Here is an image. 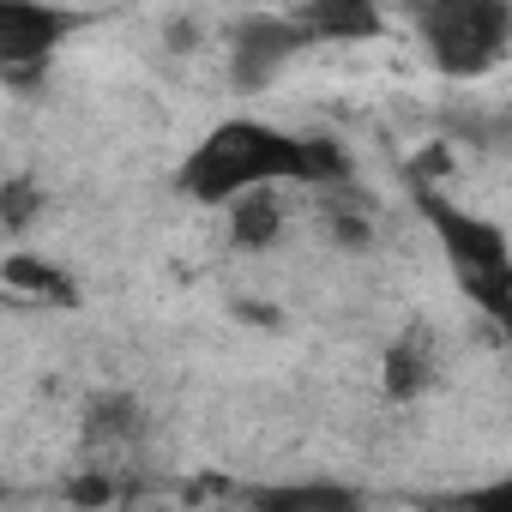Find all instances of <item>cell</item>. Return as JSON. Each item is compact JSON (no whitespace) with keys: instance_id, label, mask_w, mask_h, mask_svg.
Wrapping results in <instances>:
<instances>
[{"instance_id":"1","label":"cell","mask_w":512,"mask_h":512,"mask_svg":"<svg viewBox=\"0 0 512 512\" xmlns=\"http://www.w3.org/2000/svg\"><path fill=\"white\" fill-rule=\"evenodd\" d=\"M344 181H350V157L338 139L284 133L253 115L211 127L193 145V157L181 163V193L199 205H235L266 187H332L338 193Z\"/></svg>"},{"instance_id":"7","label":"cell","mask_w":512,"mask_h":512,"mask_svg":"<svg viewBox=\"0 0 512 512\" xmlns=\"http://www.w3.org/2000/svg\"><path fill=\"white\" fill-rule=\"evenodd\" d=\"M380 380H386V398H392V404H410V398L434 392L440 362H434V344H428L422 326H410L404 338L386 344V368H380Z\"/></svg>"},{"instance_id":"3","label":"cell","mask_w":512,"mask_h":512,"mask_svg":"<svg viewBox=\"0 0 512 512\" xmlns=\"http://www.w3.org/2000/svg\"><path fill=\"white\" fill-rule=\"evenodd\" d=\"M410 25L440 79H482L512 49V7L500 0H434L410 13Z\"/></svg>"},{"instance_id":"11","label":"cell","mask_w":512,"mask_h":512,"mask_svg":"<svg viewBox=\"0 0 512 512\" xmlns=\"http://www.w3.org/2000/svg\"><path fill=\"white\" fill-rule=\"evenodd\" d=\"M296 25H302L308 37H326V43L338 37V43H344V37H374L386 19H380L374 7H302Z\"/></svg>"},{"instance_id":"6","label":"cell","mask_w":512,"mask_h":512,"mask_svg":"<svg viewBox=\"0 0 512 512\" xmlns=\"http://www.w3.org/2000/svg\"><path fill=\"white\" fill-rule=\"evenodd\" d=\"M241 506L247 512H368L362 488H350V482H266Z\"/></svg>"},{"instance_id":"4","label":"cell","mask_w":512,"mask_h":512,"mask_svg":"<svg viewBox=\"0 0 512 512\" xmlns=\"http://www.w3.org/2000/svg\"><path fill=\"white\" fill-rule=\"evenodd\" d=\"M67 31H73V13H61V7H19V0H7V7H0V79H7V85H31L49 67L55 43Z\"/></svg>"},{"instance_id":"13","label":"cell","mask_w":512,"mask_h":512,"mask_svg":"<svg viewBox=\"0 0 512 512\" xmlns=\"http://www.w3.org/2000/svg\"><path fill=\"white\" fill-rule=\"evenodd\" d=\"M31 211H37V193H31L25 175H13L7 193H0V223H7V235H19V229L31 223Z\"/></svg>"},{"instance_id":"9","label":"cell","mask_w":512,"mask_h":512,"mask_svg":"<svg viewBox=\"0 0 512 512\" xmlns=\"http://www.w3.org/2000/svg\"><path fill=\"white\" fill-rule=\"evenodd\" d=\"M139 428H145V410L133 392H97L85 404V440L91 446H127Z\"/></svg>"},{"instance_id":"14","label":"cell","mask_w":512,"mask_h":512,"mask_svg":"<svg viewBox=\"0 0 512 512\" xmlns=\"http://www.w3.org/2000/svg\"><path fill=\"white\" fill-rule=\"evenodd\" d=\"M67 500H79V506H97V512H103V506L115 500V482H109V476H79V482L67 488Z\"/></svg>"},{"instance_id":"5","label":"cell","mask_w":512,"mask_h":512,"mask_svg":"<svg viewBox=\"0 0 512 512\" xmlns=\"http://www.w3.org/2000/svg\"><path fill=\"white\" fill-rule=\"evenodd\" d=\"M302 43H314V37L296 25V13H290V19H278V13H253V19H241V25H235L229 79H235L241 91H266V85L296 61V49H302Z\"/></svg>"},{"instance_id":"15","label":"cell","mask_w":512,"mask_h":512,"mask_svg":"<svg viewBox=\"0 0 512 512\" xmlns=\"http://www.w3.org/2000/svg\"><path fill=\"white\" fill-rule=\"evenodd\" d=\"M506 338H512V326H506Z\"/></svg>"},{"instance_id":"12","label":"cell","mask_w":512,"mask_h":512,"mask_svg":"<svg viewBox=\"0 0 512 512\" xmlns=\"http://www.w3.org/2000/svg\"><path fill=\"white\" fill-rule=\"evenodd\" d=\"M452 512H512V476L482 482V488H464V494L452 500Z\"/></svg>"},{"instance_id":"8","label":"cell","mask_w":512,"mask_h":512,"mask_svg":"<svg viewBox=\"0 0 512 512\" xmlns=\"http://www.w3.org/2000/svg\"><path fill=\"white\" fill-rule=\"evenodd\" d=\"M284 235V187H266V193H247L229 205V241L241 253H260Z\"/></svg>"},{"instance_id":"2","label":"cell","mask_w":512,"mask_h":512,"mask_svg":"<svg viewBox=\"0 0 512 512\" xmlns=\"http://www.w3.org/2000/svg\"><path fill=\"white\" fill-rule=\"evenodd\" d=\"M410 193H416V211H422V223L434 229V241L446 253L458 290L506 332L512 326V247H506V229L488 223L482 211L458 205L452 193H440L428 175H416Z\"/></svg>"},{"instance_id":"10","label":"cell","mask_w":512,"mask_h":512,"mask_svg":"<svg viewBox=\"0 0 512 512\" xmlns=\"http://www.w3.org/2000/svg\"><path fill=\"white\" fill-rule=\"evenodd\" d=\"M0 278H7L13 290H25V296H37V302H61V308H73V302H79L73 278H67L61 266L37 260V253H7V266H0Z\"/></svg>"}]
</instances>
